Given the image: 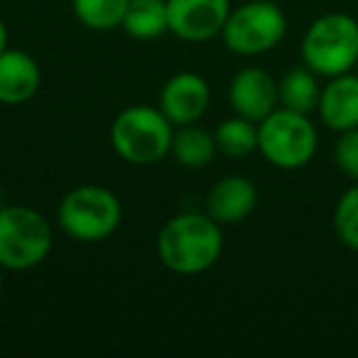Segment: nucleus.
I'll return each instance as SVG.
<instances>
[{"label":"nucleus","mask_w":358,"mask_h":358,"mask_svg":"<svg viewBox=\"0 0 358 358\" xmlns=\"http://www.w3.org/2000/svg\"><path fill=\"white\" fill-rule=\"evenodd\" d=\"M224 250L221 224L209 214H179L162 226L157 253L164 268L179 275H196L214 268Z\"/></svg>","instance_id":"f257e3e1"},{"label":"nucleus","mask_w":358,"mask_h":358,"mask_svg":"<svg viewBox=\"0 0 358 358\" xmlns=\"http://www.w3.org/2000/svg\"><path fill=\"white\" fill-rule=\"evenodd\" d=\"M304 66L317 76L348 74L358 66V20L343 13H329L314 20L302 40Z\"/></svg>","instance_id":"f03ea898"},{"label":"nucleus","mask_w":358,"mask_h":358,"mask_svg":"<svg viewBox=\"0 0 358 358\" xmlns=\"http://www.w3.org/2000/svg\"><path fill=\"white\" fill-rule=\"evenodd\" d=\"M174 130L167 115L150 106H130L110 125L113 150L130 164H155L172 150Z\"/></svg>","instance_id":"7ed1b4c3"},{"label":"nucleus","mask_w":358,"mask_h":358,"mask_svg":"<svg viewBox=\"0 0 358 358\" xmlns=\"http://www.w3.org/2000/svg\"><path fill=\"white\" fill-rule=\"evenodd\" d=\"M258 150L273 167L299 169L317 152V128L307 113L275 108L258 123Z\"/></svg>","instance_id":"20e7f679"},{"label":"nucleus","mask_w":358,"mask_h":358,"mask_svg":"<svg viewBox=\"0 0 358 358\" xmlns=\"http://www.w3.org/2000/svg\"><path fill=\"white\" fill-rule=\"evenodd\" d=\"M52 250V226L27 206L0 209V268H37Z\"/></svg>","instance_id":"39448f33"},{"label":"nucleus","mask_w":358,"mask_h":358,"mask_svg":"<svg viewBox=\"0 0 358 358\" xmlns=\"http://www.w3.org/2000/svg\"><path fill=\"white\" fill-rule=\"evenodd\" d=\"M57 216L66 236L84 243H99L120 226V201L103 187L84 185L62 199Z\"/></svg>","instance_id":"423d86ee"},{"label":"nucleus","mask_w":358,"mask_h":358,"mask_svg":"<svg viewBox=\"0 0 358 358\" xmlns=\"http://www.w3.org/2000/svg\"><path fill=\"white\" fill-rule=\"evenodd\" d=\"M287 32L285 13L270 0H250L231 10L224 25V42L231 52L255 57L270 52L282 42Z\"/></svg>","instance_id":"0eeeda50"},{"label":"nucleus","mask_w":358,"mask_h":358,"mask_svg":"<svg viewBox=\"0 0 358 358\" xmlns=\"http://www.w3.org/2000/svg\"><path fill=\"white\" fill-rule=\"evenodd\" d=\"M169 32L187 42H206L221 35L231 15L229 0H167Z\"/></svg>","instance_id":"6e6552de"},{"label":"nucleus","mask_w":358,"mask_h":358,"mask_svg":"<svg viewBox=\"0 0 358 358\" xmlns=\"http://www.w3.org/2000/svg\"><path fill=\"white\" fill-rule=\"evenodd\" d=\"M229 101L231 108L236 110V115L260 123L280 103L278 81L265 69H258V66L241 69L229 86Z\"/></svg>","instance_id":"1a4fd4ad"},{"label":"nucleus","mask_w":358,"mask_h":358,"mask_svg":"<svg viewBox=\"0 0 358 358\" xmlns=\"http://www.w3.org/2000/svg\"><path fill=\"white\" fill-rule=\"evenodd\" d=\"M209 84L199 74L182 71L164 84L159 94V110L172 125H192L209 108Z\"/></svg>","instance_id":"9d476101"},{"label":"nucleus","mask_w":358,"mask_h":358,"mask_svg":"<svg viewBox=\"0 0 358 358\" xmlns=\"http://www.w3.org/2000/svg\"><path fill=\"white\" fill-rule=\"evenodd\" d=\"M255 204H258V189L253 182L241 174H229L211 187L209 196H206V214L216 224L231 226L248 219Z\"/></svg>","instance_id":"9b49d317"},{"label":"nucleus","mask_w":358,"mask_h":358,"mask_svg":"<svg viewBox=\"0 0 358 358\" xmlns=\"http://www.w3.org/2000/svg\"><path fill=\"white\" fill-rule=\"evenodd\" d=\"M317 110L329 130L346 133L358 128V76H331V81L322 89Z\"/></svg>","instance_id":"f8f14e48"},{"label":"nucleus","mask_w":358,"mask_h":358,"mask_svg":"<svg viewBox=\"0 0 358 358\" xmlns=\"http://www.w3.org/2000/svg\"><path fill=\"white\" fill-rule=\"evenodd\" d=\"M40 66L27 52L6 50L0 55V103L17 106L40 89Z\"/></svg>","instance_id":"ddd939ff"},{"label":"nucleus","mask_w":358,"mask_h":358,"mask_svg":"<svg viewBox=\"0 0 358 358\" xmlns=\"http://www.w3.org/2000/svg\"><path fill=\"white\" fill-rule=\"evenodd\" d=\"M120 27L135 40L159 37L169 30L167 0H130Z\"/></svg>","instance_id":"4468645a"},{"label":"nucleus","mask_w":358,"mask_h":358,"mask_svg":"<svg viewBox=\"0 0 358 358\" xmlns=\"http://www.w3.org/2000/svg\"><path fill=\"white\" fill-rule=\"evenodd\" d=\"M278 94L282 108L297 110V113H312L319 106L322 89L317 84V74L309 66H297L282 76V81L278 84Z\"/></svg>","instance_id":"2eb2a0df"},{"label":"nucleus","mask_w":358,"mask_h":358,"mask_svg":"<svg viewBox=\"0 0 358 358\" xmlns=\"http://www.w3.org/2000/svg\"><path fill=\"white\" fill-rule=\"evenodd\" d=\"M216 138L211 133L201 128H194L192 125H182L179 133H174L172 138V150L169 152L174 155L182 167H192V169H199L206 167V164L214 159L216 155Z\"/></svg>","instance_id":"dca6fc26"},{"label":"nucleus","mask_w":358,"mask_h":358,"mask_svg":"<svg viewBox=\"0 0 358 358\" xmlns=\"http://www.w3.org/2000/svg\"><path fill=\"white\" fill-rule=\"evenodd\" d=\"M216 148L229 157H248L258 150V125L248 118H229L214 133Z\"/></svg>","instance_id":"f3484780"},{"label":"nucleus","mask_w":358,"mask_h":358,"mask_svg":"<svg viewBox=\"0 0 358 358\" xmlns=\"http://www.w3.org/2000/svg\"><path fill=\"white\" fill-rule=\"evenodd\" d=\"M74 13L89 30H113L123 22L130 0H71Z\"/></svg>","instance_id":"a211bd4d"},{"label":"nucleus","mask_w":358,"mask_h":358,"mask_svg":"<svg viewBox=\"0 0 358 358\" xmlns=\"http://www.w3.org/2000/svg\"><path fill=\"white\" fill-rule=\"evenodd\" d=\"M334 231L346 248L358 250V182L338 199L334 211Z\"/></svg>","instance_id":"6ab92c4d"},{"label":"nucleus","mask_w":358,"mask_h":358,"mask_svg":"<svg viewBox=\"0 0 358 358\" xmlns=\"http://www.w3.org/2000/svg\"><path fill=\"white\" fill-rule=\"evenodd\" d=\"M334 159L348 179L358 182V128L338 135L336 145H334Z\"/></svg>","instance_id":"aec40b11"},{"label":"nucleus","mask_w":358,"mask_h":358,"mask_svg":"<svg viewBox=\"0 0 358 358\" xmlns=\"http://www.w3.org/2000/svg\"><path fill=\"white\" fill-rule=\"evenodd\" d=\"M8 50V30H6V22L0 20V55Z\"/></svg>","instance_id":"412c9836"},{"label":"nucleus","mask_w":358,"mask_h":358,"mask_svg":"<svg viewBox=\"0 0 358 358\" xmlns=\"http://www.w3.org/2000/svg\"><path fill=\"white\" fill-rule=\"evenodd\" d=\"M3 270V268H0ZM0 292H3V273H0Z\"/></svg>","instance_id":"4be33fe9"}]
</instances>
